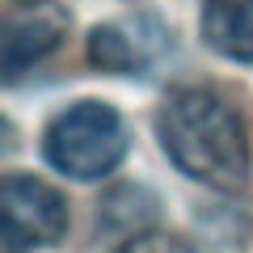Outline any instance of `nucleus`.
Masks as SVG:
<instances>
[{"mask_svg": "<svg viewBox=\"0 0 253 253\" xmlns=\"http://www.w3.org/2000/svg\"><path fill=\"white\" fill-rule=\"evenodd\" d=\"M156 139L165 156L219 194H245L249 186V135L232 101L211 89H173L156 110Z\"/></svg>", "mask_w": 253, "mask_h": 253, "instance_id": "1", "label": "nucleus"}, {"mask_svg": "<svg viewBox=\"0 0 253 253\" xmlns=\"http://www.w3.org/2000/svg\"><path fill=\"white\" fill-rule=\"evenodd\" d=\"M131 135L114 106L106 101H76L59 110L42 131V156L51 169L72 181H101L123 165Z\"/></svg>", "mask_w": 253, "mask_h": 253, "instance_id": "2", "label": "nucleus"}, {"mask_svg": "<svg viewBox=\"0 0 253 253\" xmlns=\"http://www.w3.org/2000/svg\"><path fill=\"white\" fill-rule=\"evenodd\" d=\"M68 199L55 186L30 177V173H9L0 181V236L9 253H30L59 245L68 236Z\"/></svg>", "mask_w": 253, "mask_h": 253, "instance_id": "3", "label": "nucleus"}, {"mask_svg": "<svg viewBox=\"0 0 253 253\" xmlns=\"http://www.w3.org/2000/svg\"><path fill=\"white\" fill-rule=\"evenodd\" d=\"M68 26L72 17L59 0H4V46H0L4 81L13 84L34 63H42L68 38Z\"/></svg>", "mask_w": 253, "mask_h": 253, "instance_id": "4", "label": "nucleus"}, {"mask_svg": "<svg viewBox=\"0 0 253 253\" xmlns=\"http://www.w3.org/2000/svg\"><path fill=\"white\" fill-rule=\"evenodd\" d=\"M165 51H173V34L156 17H126L89 30V59L101 72L148 76L165 59Z\"/></svg>", "mask_w": 253, "mask_h": 253, "instance_id": "5", "label": "nucleus"}, {"mask_svg": "<svg viewBox=\"0 0 253 253\" xmlns=\"http://www.w3.org/2000/svg\"><path fill=\"white\" fill-rule=\"evenodd\" d=\"M199 30L215 55L253 68V0H203Z\"/></svg>", "mask_w": 253, "mask_h": 253, "instance_id": "6", "label": "nucleus"}, {"mask_svg": "<svg viewBox=\"0 0 253 253\" xmlns=\"http://www.w3.org/2000/svg\"><path fill=\"white\" fill-rule=\"evenodd\" d=\"M97 219L110 228V232L135 236V232H144V228L156 219V203H152V194H148L144 186H118V190H110L106 199H101Z\"/></svg>", "mask_w": 253, "mask_h": 253, "instance_id": "7", "label": "nucleus"}, {"mask_svg": "<svg viewBox=\"0 0 253 253\" xmlns=\"http://www.w3.org/2000/svg\"><path fill=\"white\" fill-rule=\"evenodd\" d=\"M114 253H199L190 241H181L177 232H156V228H144V232L126 236Z\"/></svg>", "mask_w": 253, "mask_h": 253, "instance_id": "8", "label": "nucleus"}]
</instances>
